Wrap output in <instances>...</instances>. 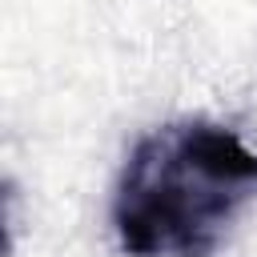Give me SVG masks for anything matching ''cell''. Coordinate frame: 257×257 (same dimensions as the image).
<instances>
[{
    "label": "cell",
    "mask_w": 257,
    "mask_h": 257,
    "mask_svg": "<svg viewBox=\"0 0 257 257\" xmlns=\"http://www.w3.org/2000/svg\"><path fill=\"white\" fill-rule=\"evenodd\" d=\"M253 201L257 153L233 128L185 116L133 145L112 229L128 257H213Z\"/></svg>",
    "instance_id": "obj_1"
}]
</instances>
